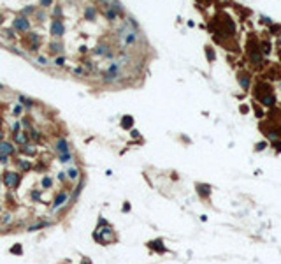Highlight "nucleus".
<instances>
[{
	"instance_id": "obj_39",
	"label": "nucleus",
	"mask_w": 281,
	"mask_h": 264,
	"mask_svg": "<svg viewBox=\"0 0 281 264\" xmlns=\"http://www.w3.org/2000/svg\"><path fill=\"white\" fill-rule=\"evenodd\" d=\"M239 111H241V113H243V115H246V113H248V111H249V107H248L246 104H243L241 107H239Z\"/></svg>"
},
{
	"instance_id": "obj_36",
	"label": "nucleus",
	"mask_w": 281,
	"mask_h": 264,
	"mask_svg": "<svg viewBox=\"0 0 281 264\" xmlns=\"http://www.w3.org/2000/svg\"><path fill=\"white\" fill-rule=\"evenodd\" d=\"M72 74H77V76H83V74H84V71H83V67H76V69H72Z\"/></svg>"
},
{
	"instance_id": "obj_42",
	"label": "nucleus",
	"mask_w": 281,
	"mask_h": 264,
	"mask_svg": "<svg viewBox=\"0 0 281 264\" xmlns=\"http://www.w3.org/2000/svg\"><path fill=\"white\" fill-rule=\"evenodd\" d=\"M5 37H9V39H14V30H7V32H5Z\"/></svg>"
},
{
	"instance_id": "obj_23",
	"label": "nucleus",
	"mask_w": 281,
	"mask_h": 264,
	"mask_svg": "<svg viewBox=\"0 0 281 264\" xmlns=\"http://www.w3.org/2000/svg\"><path fill=\"white\" fill-rule=\"evenodd\" d=\"M16 164L21 167V171H26V169H30V167H32V164H30V162H26V160H16Z\"/></svg>"
},
{
	"instance_id": "obj_51",
	"label": "nucleus",
	"mask_w": 281,
	"mask_h": 264,
	"mask_svg": "<svg viewBox=\"0 0 281 264\" xmlns=\"http://www.w3.org/2000/svg\"><path fill=\"white\" fill-rule=\"evenodd\" d=\"M0 125H2V118H0Z\"/></svg>"
},
{
	"instance_id": "obj_28",
	"label": "nucleus",
	"mask_w": 281,
	"mask_h": 264,
	"mask_svg": "<svg viewBox=\"0 0 281 264\" xmlns=\"http://www.w3.org/2000/svg\"><path fill=\"white\" fill-rule=\"evenodd\" d=\"M28 136H30V139H34V141H39V139H40V134H39L37 130H34V129L28 130Z\"/></svg>"
},
{
	"instance_id": "obj_38",
	"label": "nucleus",
	"mask_w": 281,
	"mask_h": 264,
	"mask_svg": "<svg viewBox=\"0 0 281 264\" xmlns=\"http://www.w3.org/2000/svg\"><path fill=\"white\" fill-rule=\"evenodd\" d=\"M265 146H267V143H265V141H262V143H258V144L255 146V150H257V151H260V150H264Z\"/></svg>"
},
{
	"instance_id": "obj_9",
	"label": "nucleus",
	"mask_w": 281,
	"mask_h": 264,
	"mask_svg": "<svg viewBox=\"0 0 281 264\" xmlns=\"http://www.w3.org/2000/svg\"><path fill=\"white\" fill-rule=\"evenodd\" d=\"M84 20H88V21H95L97 20V9L93 5H88L86 9H84Z\"/></svg>"
},
{
	"instance_id": "obj_25",
	"label": "nucleus",
	"mask_w": 281,
	"mask_h": 264,
	"mask_svg": "<svg viewBox=\"0 0 281 264\" xmlns=\"http://www.w3.org/2000/svg\"><path fill=\"white\" fill-rule=\"evenodd\" d=\"M54 4V0H39V5L42 7V9H48V7H51Z\"/></svg>"
},
{
	"instance_id": "obj_13",
	"label": "nucleus",
	"mask_w": 281,
	"mask_h": 264,
	"mask_svg": "<svg viewBox=\"0 0 281 264\" xmlns=\"http://www.w3.org/2000/svg\"><path fill=\"white\" fill-rule=\"evenodd\" d=\"M104 16H106L107 21H116V20L120 18V14H118L114 9H111V7H107V9L104 11Z\"/></svg>"
},
{
	"instance_id": "obj_17",
	"label": "nucleus",
	"mask_w": 281,
	"mask_h": 264,
	"mask_svg": "<svg viewBox=\"0 0 281 264\" xmlns=\"http://www.w3.org/2000/svg\"><path fill=\"white\" fill-rule=\"evenodd\" d=\"M35 12H37V9L34 7V5H26V7H23L21 11H19V14H23V16H34L35 14Z\"/></svg>"
},
{
	"instance_id": "obj_26",
	"label": "nucleus",
	"mask_w": 281,
	"mask_h": 264,
	"mask_svg": "<svg viewBox=\"0 0 281 264\" xmlns=\"http://www.w3.org/2000/svg\"><path fill=\"white\" fill-rule=\"evenodd\" d=\"M70 180H77V176H79V169H76V167H72V169H69V174H67Z\"/></svg>"
},
{
	"instance_id": "obj_7",
	"label": "nucleus",
	"mask_w": 281,
	"mask_h": 264,
	"mask_svg": "<svg viewBox=\"0 0 281 264\" xmlns=\"http://www.w3.org/2000/svg\"><path fill=\"white\" fill-rule=\"evenodd\" d=\"M49 53H53V55L58 57L60 53H63V44L60 43V41H53V43L49 44Z\"/></svg>"
},
{
	"instance_id": "obj_14",
	"label": "nucleus",
	"mask_w": 281,
	"mask_h": 264,
	"mask_svg": "<svg viewBox=\"0 0 281 264\" xmlns=\"http://www.w3.org/2000/svg\"><path fill=\"white\" fill-rule=\"evenodd\" d=\"M26 43H28V44H40V35H39L37 32L26 34Z\"/></svg>"
},
{
	"instance_id": "obj_48",
	"label": "nucleus",
	"mask_w": 281,
	"mask_h": 264,
	"mask_svg": "<svg viewBox=\"0 0 281 264\" xmlns=\"http://www.w3.org/2000/svg\"><path fill=\"white\" fill-rule=\"evenodd\" d=\"M2 139H4V130L0 129V141H2Z\"/></svg>"
},
{
	"instance_id": "obj_37",
	"label": "nucleus",
	"mask_w": 281,
	"mask_h": 264,
	"mask_svg": "<svg viewBox=\"0 0 281 264\" xmlns=\"http://www.w3.org/2000/svg\"><path fill=\"white\" fill-rule=\"evenodd\" d=\"M11 252H12V254H21V252H23V250H21V245L12 246V248H11Z\"/></svg>"
},
{
	"instance_id": "obj_1",
	"label": "nucleus",
	"mask_w": 281,
	"mask_h": 264,
	"mask_svg": "<svg viewBox=\"0 0 281 264\" xmlns=\"http://www.w3.org/2000/svg\"><path fill=\"white\" fill-rule=\"evenodd\" d=\"M30 28H32V23H30V20H28L26 16L18 14L16 18L12 20V30H16L19 34H26V32H30Z\"/></svg>"
},
{
	"instance_id": "obj_27",
	"label": "nucleus",
	"mask_w": 281,
	"mask_h": 264,
	"mask_svg": "<svg viewBox=\"0 0 281 264\" xmlns=\"http://www.w3.org/2000/svg\"><path fill=\"white\" fill-rule=\"evenodd\" d=\"M48 226V222H39V224H35V226H30V227H28V231H37V229H42V227H46Z\"/></svg>"
},
{
	"instance_id": "obj_22",
	"label": "nucleus",
	"mask_w": 281,
	"mask_h": 264,
	"mask_svg": "<svg viewBox=\"0 0 281 264\" xmlns=\"http://www.w3.org/2000/svg\"><path fill=\"white\" fill-rule=\"evenodd\" d=\"M62 12H63L62 5H54V9H53V18H54V20H60V18H62Z\"/></svg>"
},
{
	"instance_id": "obj_41",
	"label": "nucleus",
	"mask_w": 281,
	"mask_h": 264,
	"mask_svg": "<svg viewBox=\"0 0 281 264\" xmlns=\"http://www.w3.org/2000/svg\"><path fill=\"white\" fill-rule=\"evenodd\" d=\"M272 146H274V150H276V151H279V150H281V141H274V144H272Z\"/></svg>"
},
{
	"instance_id": "obj_11",
	"label": "nucleus",
	"mask_w": 281,
	"mask_h": 264,
	"mask_svg": "<svg viewBox=\"0 0 281 264\" xmlns=\"http://www.w3.org/2000/svg\"><path fill=\"white\" fill-rule=\"evenodd\" d=\"M56 150H58V153H69V143L60 137L58 141H56Z\"/></svg>"
},
{
	"instance_id": "obj_24",
	"label": "nucleus",
	"mask_w": 281,
	"mask_h": 264,
	"mask_svg": "<svg viewBox=\"0 0 281 264\" xmlns=\"http://www.w3.org/2000/svg\"><path fill=\"white\" fill-rule=\"evenodd\" d=\"M56 67H63L65 65V57H62V55H58V57H54V62H53Z\"/></svg>"
},
{
	"instance_id": "obj_12",
	"label": "nucleus",
	"mask_w": 281,
	"mask_h": 264,
	"mask_svg": "<svg viewBox=\"0 0 281 264\" xmlns=\"http://www.w3.org/2000/svg\"><path fill=\"white\" fill-rule=\"evenodd\" d=\"M109 51H111V49H109L107 44H98V46H95V49H93V53L97 55V57H106Z\"/></svg>"
},
{
	"instance_id": "obj_18",
	"label": "nucleus",
	"mask_w": 281,
	"mask_h": 264,
	"mask_svg": "<svg viewBox=\"0 0 281 264\" xmlns=\"http://www.w3.org/2000/svg\"><path fill=\"white\" fill-rule=\"evenodd\" d=\"M132 125H134V118H132V116L126 115V116L121 118V127H123V129H130Z\"/></svg>"
},
{
	"instance_id": "obj_15",
	"label": "nucleus",
	"mask_w": 281,
	"mask_h": 264,
	"mask_svg": "<svg viewBox=\"0 0 281 264\" xmlns=\"http://www.w3.org/2000/svg\"><path fill=\"white\" fill-rule=\"evenodd\" d=\"M148 246H149V248H155V250H157V252H160V254H162V252H165V246L162 245V240L149 241V243H148Z\"/></svg>"
},
{
	"instance_id": "obj_16",
	"label": "nucleus",
	"mask_w": 281,
	"mask_h": 264,
	"mask_svg": "<svg viewBox=\"0 0 281 264\" xmlns=\"http://www.w3.org/2000/svg\"><path fill=\"white\" fill-rule=\"evenodd\" d=\"M18 101H19L25 107H34V106H35V101L28 99V97H25V95H18Z\"/></svg>"
},
{
	"instance_id": "obj_44",
	"label": "nucleus",
	"mask_w": 281,
	"mask_h": 264,
	"mask_svg": "<svg viewBox=\"0 0 281 264\" xmlns=\"http://www.w3.org/2000/svg\"><path fill=\"white\" fill-rule=\"evenodd\" d=\"M83 65H84V67H88V69H93V63H91L90 60H86V62H83Z\"/></svg>"
},
{
	"instance_id": "obj_34",
	"label": "nucleus",
	"mask_w": 281,
	"mask_h": 264,
	"mask_svg": "<svg viewBox=\"0 0 281 264\" xmlns=\"http://www.w3.org/2000/svg\"><path fill=\"white\" fill-rule=\"evenodd\" d=\"M70 157H72V155H70V151H69V153H60V162H69L70 160Z\"/></svg>"
},
{
	"instance_id": "obj_3",
	"label": "nucleus",
	"mask_w": 281,
	"mask_h": 264,
	"mask_svg": "<svg viewBox=\"0 0 281 264\" xmlns=\"http://www.w3.org/2000/svg\"><path fill=\"white\" fill-rule=\"evenodd\" d=\"M4 183L9 187V188H18V185H19V174H16V173H5L4 174Z\"/></svg>"
},
{
	"instance_id": "obj_29",
	"label": "nucleus",
	"mask_w": 281,
	"mask_h": 264,
	"mask_svg": "<svg viewBox=\"0 0 281 264\" xmlns=\"http://www.w3.org/2000/svg\"><path fill=\"white\" fill-rule=\"evenodd\" d=\"M23 113V106L21 104H16V106H14V109H12V115L14 116H19Z\"/></svg>"
},
{
	"instance_id": "obj_19",
	"label": "nucleus",
	"mask_w": 281,
	"mask_h": 264,
	"mask_svg": "<svg viewBox=\"0 0 281 264\" xmlns=\"http://www.w3.org/2000/svg\"><path fill=\"white\" fill-rule=\"evenodd\" d=\"M109 7H111V9H114V11L118 12V14H120V16L123 14V5L118 2V0H111V5H109Z\"/></svg>"
},
{
	"instance_id": "obj_10",
	"label": "nucleus",
	"mask_w": 281,
	"mask_h": 264,
	"mask_svg": "<svg viewBox=\"0 0 281 264\" xmlns=\"http://www.w3.org/2000/svg\"><path fill=\"white\" fill-rule=\"evenodd\" d=\"M237 81H239V85H241L244 90H248V88H249V74H246V72H239Z\"/></svg>"
},
{
	"instance_id": "obj_35",
	"label": "nucleus",
	"mask_w": 281,
	"mask_h": 264,
	"mask_svg": "<svg viewBox=\"0 0 281 264\" xmlns=\"http://www.w3.org/2000/svg\"><path fill=\"white\" fill-rule=\"evenodd\" d=\"M21 123L25 125L26 129H30V116H23V120H21Z\"/></svg>"
},
{
	"instance_id": "obj_40",
	"label": "nucleus",
	"mask_w": 281,
	"mask_h": 264,
	"mask_svg": "<svg viewBox=\"0 0 281 264\" xmlns=\"http://www.w3.org/2000/svg\"><path fill=\"white\" fill-rule=\"evenodd\" d=\"M9 160V155H5V153H0V162H2V164H5Z\"/></svg>"
},
{
	"instance_id": "obj_21",
	"label": "nucleus",
	"mask_w": 281,
	"mask_h": 264,
	"mask_svg": "<svg viewBox=\"0 0 281 264\" xmlns=\"http://www.w3.org/2000/svg\"><path fill=\"white\" fill-rule=\"evenodd\" d=\"M206 57H207L209 62H214L216 60V55H214V51H213V48H211V46H206Z\"/></svg>"
},
{
	"instance_id": "obj_49",
	"label": "nucleus",
	"mask_w": 281,
	"mask_h": 264,
	"mask_svg": "<svg viewBox=\"0 0 281 264\" xmlns=\"http://www.w3.org/2000/svg\"><path fill=\"white\" fill-rule=\"evenodd\" d=\"M83 264H91V262H90V261H86V259H84V261H83Z\"/></svg>"
},
{
	"instance_id": "obj_47",
	"label": "nucleus",
	"mask_w": 281,
	"mask_h": 264,
	"mask_svg": "<svg viewBox=\"0 0 281 264\" xmlns=\"http://www.w3.org/2000/svg\"><path fill=\"white\" fill-rule=\"evenodd\" d=\"M4 20H5V18H4V14L0 12V25H4Z\"/></svg>"
},
{
	"instance_id": "obj_45",
	"label": "nucleus",
	"mask_w": 281,
	"mask_h": 264,
	"mask_svg": "<svg viewBox=\"0 0 281 264\" xmlns=\"http://www.w3.org/2000/svg\"><path fill=\"white\" fill-rule=\"evenodd\" d=\"M12 51L18 53V55H25V51H21V49H18V48H12Z\"/></svg>"
},
{
	"instance_id": "obj_6",
	"label": "nucleus",
	"mask_w": 281,
	"mask_h": 264,
	"mask_svg": "<svg viewBox=\"0 0 281 264\" xmlns=\"http://www.w3.org/2000/svg\"><path fill=\"white\" fill-rule=\"evenodd\" d=\"M28 139H30L28 132H19V134H14V143H16V144H19V146L28 144Z\"/></svg>"
},
{
	"instance_id": "obj_43",
	"label": "nucleus",
	"mask_w": 281,
	"mask_h": 264,
	"mask_svg": "<svg viewBox=\"0 0 281 264\" xmlns=\"http://www.w3.org/2000/svg\"><path fill=\"white\" fill-rule=\"evenodd\" d=\"M39 197H40V192H32V199L39 201Z\"/></svg>"
},
{
	"instance_id": "obj_2",
	"label": "nucleus",
	"mask_w": 281,
	"mask_h": 264,
	"mask_svg": "<svg viewBox=\"0 0 281 264\" xmlns=\"http://www.w3.org/2000/svg\"><path fill=\"white\" fill-rule=\"evenodd\" d=\"M49 34L54 37V39H60L63 34H65V23L62 20H53L51 21V26H49Z\"/></svg>"
},
{
	"instance_id": "obj_20",
	"label": "nucleus",
	"mask_w": 281,
	"mask_h": 264,
	"mask_svg": "<svg viewBox=\"0 0 281 264\" xmlns=\"http://www.w3.org/2000/svg\"><path fill=\"white\" fill-rule=\"evenodd\" d=\"M197 190H199L200 197H207V196H209V192H211L209 187H207V185H202V183H200V185H197Z\"/></svg>"
},
{
	"instance_id": "obj_50",
	"label": "nucleus",
	"mask_w": 281,
	"mask_h": 264,
	"mask_svg": "<svg viewBox=\"0 0 281 264\" xmlns=\"http://www.w3.org/2000/svg\"><path fill=\"white\" fill-rule=\"evenodd\" d=\"M0 90H4V85H2V83H0Z\"/></svg>"
},
{
	"instance_id": "obj_32",
	"label": "nucleus",
	"mask_w": 281,
	"mask_h": 264,
	"mask_svg": "<svg viewBox=\"0 0 281 264\" xmlns=\"http://www.w3.org/2000/svg\"><path fill=\"white\" fill-rule=\"evenodd\" d=\"M53 185V180L49 178V176H46V178H42V187H46V188H49Z\"/></svg>"
},
{
	"instance_id": "obj_46",
	"label": "nucleus",
	"mask_w": 281,
	"mask_h": 264,
	"mask_svg": "<svg viewBox=\"0 0 281 264\" xmlns=\"http://www.w3.org/2000/svg\"><path fill=\"white\" fill-rule=\"evenodd\" d=\"M58 180H60V182H63V180H65V173H58Z\"/></svg>"
},
{
	"instance_id": "obj_31",
	"label": "nucleus",
	"mask_w": 281,
	"mask_h": 264,
	"mask_svg": "<svg viewBox=\"0 0 281 264\" xmlns=\"http://www.w3.org/2000/svg\"><path fill=\"white\" fill-rule=\"evenodd\" d=\"M12 132L14 134H19L21 132V122H14L12 123Z\"/></svg>"
},
{
	"instance_id": "obj_30",
	"label": "nucleus",
	"mask_w": 281,
	"mask_h": 264,
	"mask_svg": "<svg viewBox=\"0 0 281 264\" xmlns=\"http://www.w3.org/2000/svg\"><path fill=\"white\" fill-rule=\"evenodd\" d=\"M34 16L37 18V21H44V20H46V12H44V11H37Z\"/></svg>"
},
{
	"instance_id": "obj_5",
	"label": "nucleus",
	"mask_w": 281,
	"mask_h": 264,
	"mask_svg": "<svg viewBox=\"0 0 281 264\" xmlns=\"http://www.w3.org/2000/svg\"><path fill=\"white\" fill-rule=\"evenodd\" d=\"M14 151H16V148H14L12 143L9 141H0V153H5V155H14Z\"/></svg>"
},
{
	"instance_id": "obj_33",
	"label": "nucleus",
	"mask_w": 281,
	"mask_h": 264,
	"mask_svg": "<svg viewBox=\"0 0 281 264\" xmlns=\"http://www.w3.org/2000/svg\"><path fill=\"white\" fill-rule=\"evenodd\" d=\"M37 63L39 65H49V60H48V57H37Z\"/></svg>"
},
{
	"instance_id": "obj_8",
	"label": "nucleus",
	"mask_w": 281,
	"mask_h": 264,
	"mask_svg": "<svg viewBox=\"0 0 281 264\" xmlns=\"http://www.w3.org/2000/svg\"><path fill=\"white\" fill-rule=\"evenodd\" d=\"M67 199H69L67 192H62V194H58V196L54 197V203H53V210H58V206L65 204V201H67Z\"/></svg>"
},
{
	"instance_id": "obj_4",
	"label": "nucleus",
	"mask_w": 281,
	"mask_h": 264,
	"mask_svg": "<svg viewBox=\"0 0 281 264\" xmlns=\"http://www.w3.org/2000/svg\"><path fill=\"white\" fill-rule=\"evenodd\" d=\"M137 43V30H126L123 34V44L125 46H134Z\"/></svg>"
}]
</instances>
